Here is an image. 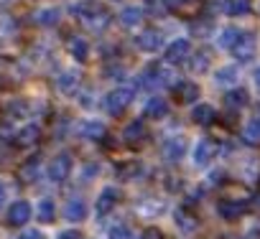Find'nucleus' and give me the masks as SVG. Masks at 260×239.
<instances>
[{
  "instance_id": "obj_37",
  "label": "nucleus",
  "mask_w": 260,
  "mask_h": 239,
  "mask_svg": "<svg viewBox=\"0 0 260 239\" xmlns=\"http://www.w3.org/2000/svg\"><path fill=\"white\" fill-rule=\"evenodd\" d=\"M13 239H44V231H41V229H23V231H18Z\"/></svg>"
},
{
  "instance_id": "obj_20",
  "label": "nucleus",
  "mask_w": 260,
  "mask_h": 239,
  "mask_svg": "<svg viewBox=\"0 0 260 239\" xmlns=\"http://www.w3.org/2000/svg\"><path fill=\"white\" fill-rule=\"evenodd\" d=\"M59 18H61V11L59 8H41V11H36L34 13V23L36 26H56L59 23Z\"/></svg>"
},
{
  "instance_id": "obj_17",
  "label": "nucleus",
  "mask_w": 260,
  "mask_h": 239,
  "mask_svg": "<svg viewBox=\"0 0 260 239\" xmlns=\"http://www.w3.org/2000/svg\"><path fill=\"white\" fill-rule=\"evenodd\" d=\"M67 51H69L77 61H84V59L89 56V44H87V38H82V36H69Z\"/></svg>"
},
{
  "instance_id": "obj_25",
  "label": "nucleus",
  "mask_w": 260,
  "mask_h": 239,
  "mask_svg": "<svg viewBox=\"0 0 260 239\" xmlns=\"http://www.w3.org/2000/svg\"><path fill=\"white\" fill-rule=\"evenodd\" d=\"M146 114H148L151 120H164V117L169 114V104H166L161 97H153V99H148V104H146Z\"/></svg>"
},
{
  "instance_id": "obj_3",
  "label": "nucleus",
  "mask_w": 260,
  "mask_h": 239,
  "mask_svg": "<svg viewBox=\"0 0 260 239\" xmlns=\"http://www.w3.org/2000/svg\"><path fill=\"white\" fill-rule=\"evenodd\" d=\"M136 214L141 216V219H158V216H164L166 214V209H169V201L164 198V196H153V193H146V196H141L138 201H136Z\"/></svg>"
},
{
  "instance_id": "obj_36",
  "label": "nucleus",
  "mask_w": 260,
  "mask_h": 239,
  "mask_svg": "<svg viewBox=\"0 0 260 239\" xmlns=\"http://www.w3.org/2000/svg\"><path fill=\"white\" fill-rule=\"evenodd\" d=\"M107 239H133V231H130V226H127V224H117V226H112V229H110Z\"/></svg>"
},
{
  "instance_id": "obj_39",
  "label": "nucleus",
  "mask_w": 260,
  "mask_h": 239,
  "mask_svg": "<svg viewBox=\"0 0 260 239\" xmlns=\"http://www.w3.org/2000/svg\"><path fill=\"white\" fill-rule=\"evenodd\" d=\"M141 239H164V234L158 231V229H143V234H141Z\"/></svg>"
},
{
  "instance_id": "obj_28",
  "label": "nucleus",
  "mask_w": 260,
  "mask_h": 239,
  "mask_svg": "<svg viewBox=\"0 0 260 239\" xmlns=\"http://www.w3.org/2000/svg\"><path fill=\"white\" fill-rule=\"evenodd\" d=\"M224 104H227V107H232V109H240V107H245V104H247V92H245V89H237V87H232V89L224 94Z\"/></svg>"
},
{
  "instance_id": "obj_12",
  "label": "nucleus",
  "mask_w": 260,
  "mask_h": 239,
  "mask_svg": "<svg viewBox=\"0 0 260 239\" xmlns=\"http://www.w3.org/2000/svg\"><path fill=\"white\" fill-rule=\"evenodd\" d=\"M34 216V209H31V204L28 201H16L11 209H8V224L11 226H23V224H28V219Z\"/></svg>"
},
{
  "instance_id": "obj_15",
  "label": "nucleus",
  "mask_w": 260,
  "mask_h": 239,
  "mask_svg": "<svg viewBox=\"0 0 260 239\" xmlns=\"http://www.w3.org/2000/svg\"><path fill=\"white\" fill-rule=\"evenodd\" d=\"M212 158H214V143H212V140H199V143L194 145V153H191L194 166H197V168H207V166L212 163Z\"/></svg>"
},
{
  "instance_id": "obj_8",
  "label": "nucleus",
  "mask_w": 260,
  "mask_h": 239,
  "mask_svg": "<svg viewBox=\"0 0 260 239\" xmlns=\"http://www.w3.org/2000/svg\"><path fill=\"white\" fill-rule=\"evenodd\" d=\"M117 201H120V191H117L115 186L102 188V191H100V196H97V204H94V214H97L100 219H107V216H110V211L117 206Z\"/></svg>"
},
{
  "instance_id": "obj_43",
  "label": "nucleus",
  "mask_w": 260,
  "mask_h": 239,
  "mask_svg": "<svg viewBox=\"0 0 260 239\" xmlns=\"http://www.w3.org/2000/svg\"><path fill=\"white\" fill-rule=\"evenodd\" d=\"M255 117H257V120H260V107H257V112H255Z\"/></svg>"
},
{
  "instance_id": "obj_4",
  "label": "nucleus",
  "mask_w": 260,
  "mask_h": 239,
  "mask_svg": "<svg viewBox=\"0 0 260 239\" xmlns=\"http://www.w3.org/2000/svg\"><path fill=\"white\" fill-rule=\"evenodd\" d=\"M171 69L169 66H164V64H151V66H146L143 69V74H141V84L146 87V89H161V87H166V84H171Z\"/></svg>"
},
{
  "instance_id": "obj_22",
  "label": "nucleus",
  "mask_w": 260,
  "mask_h": 239,
  "mask_svg": "<svg viewBox=\"0 0 260 239\" xmlns=\"http://www.w3.org/2000/svg\"><path fill=\"white\" fill-rule=\"evenodd\" d=\"M191 120L197 125H209V123H214V107L212 104H197L194 109H191Z\"/></svg>"
},
{
  "instance_id": "obj_32",
  "label": "nucleus",
  "mask_w": 260,
  "mask_h": 239,
  "mask_svg": "<svg viewBox=\"0 0 260 239\" xmlns=\"http://www.w3.org/2000/svg\"><path fill=\"white\" fill-rule=\"evenodd\" d=\"M39 221H44V224H51L54 219H56V206H54V201L51 198H44V201H39Z\"/></svg>"
},
{
  "instance_id": "obj_23",
  "label": "nucleus",
  "mask_w": 260,
  "mask_h": 239,
  "mask_svg": "<svg viewBox=\"0 0 260 239\" xmlns=\"http://www.w3.org/2000/svg\"><path fill=\"white\" fill-rule=\"evenodd\" d=\"M189 69L194 71V74H204L207 69H209V61H212V56L207 54V51H197V54H189Z\"/></svg>"
},
{
  "instance_id": "obj_19",
  "label": "nucleus",
  "mask_w": 260,
  "mask_h": 239,
  "mask_svg": "<svg viewBox=\"0 0 260 239\" xmlns=\"http://www.w3.org/2000/svg\"><path fill=\"white\" fill-rule=\"evenodd\" d=\"M242 211H245V204H242V201H230V198H224V201L217 204V214H219L222 219H237V216H242Z\"/></svg>"
},
{
  "instance_id": "obj_24",
  "label": "nucleus",
  "mask_w": 260,
  "mask_h": 239,
  "mask_svg": "<svg viewBox=\"0 0 260 239\" xmlns=\"http://www.w3.org/2000/svg\"><path fill=\"white\" fill-rule=\"evenodd\" d=\"M237 36H240V28H235V26H224L219 33H217V46L219 49H232L235 46V41H237Z\"/></svg>"
},
{
  "instance_id": "obj_27",
  "label": "nucleus",
  "mask_w": 260,
  "mask_h": 239,
  "mask_svg": "<svg viewBox=\"0 0 260 239\" xmlns=\"http://www.w3.org/2000/svg\"><path fill=\"white\" fill-rule=\"evenodd\" d=\"M141 21H143V11H141L138 6H127V8H122V13H120V23H122V26L133 28V26H138Z\"/></svg>"
},
{
  "instance_id": "obj_26",
  "label": "nucleus",
  "mask_w": 260,
  "mask_h": 239,
  "mask_svg": "<svg viewBox=\"0 0 260 239\" xmlns=\"http://www.w3.org/2000/svg\"><path fill=\"white\" fill-rule=\"evenodd\" d=\"M39 176H41V158H31V161H26L21 166V178L26 183H34Z\"/></svg>"
},
{
  "instance_id": "obj_7",
  "label": "nucleus",
  "mask_w": 260,
  "mask_h": 239,
  "mask_svg": "<svg viewBox=\"0 0 260 239\" xmlns=\"http://www.w3.org/2000/svg\"><path fill=\"white\" fill-rule=\"evenodd\" d=\"M69 173H72V155H69V153H59V155H54V161H51L49 168H46L49 181L61 183V181L69 178Z\"/></svg>"
},
{
  "instance_id": "obj_16",
  "label": "nucleus",
  "mask_w": 260,
  "mask_h": 239,
  "mask_svg": "<svg viewBox=\"0 0 260 239\" xmlns=\"http://www.w3.org/2000/svg\"><path fill=\"white\" fill-rule=\"evenodd\" d=\"M54 87H56V92H61V94H74L77 87H79V74H77V71H61V74L54 79Z\"/></svg>"
},
{
  "instance_id": "obj_31",
  "label": "nucleus",
  "mask_w": 260,
  "mask_h": 239,
  "mask_svg": "<svg viewBox=\"0 0 260 239\" xmlns=\"http://www.w3.org/2000/svg\"><path fill=\"white\" fill-rule=\"evenodd\" d=\"M122 138H125L127 143H143V140H146V128H143V123H130V125L125 128Z\"/></svg>"
},
{
  "instance_id": "obj_14",
  "label": "nucleus",
  "mask_w": 260,
  "mask_h": 239,
  "mask_svg": "<svg viewBox=\"0 0 260 239\" xmlns=\"http://www.w3.org/2000/svg\"><path fill=\"white\" fill-rule=\"evenodd\" d=\"M84 216H87V201L82 196H72L64 204V219L77 224V221H84Z\"/></svg>"
},
{
  "instance_id": "obj_41",
  "label": "nucleus",
  "mask_w": 260,
  "mask_h": 239,
  "mask_svg": "<svg viewBox=\"0 0 260 239\" xmlns=\"http://www.w3.org/2000/svg\"><path fill=\"white\" fill-rule=\"evenodd\" d=\"M6 201H8V188H6V183L0 181V209L6 206Z\"/></svg>"
},
{
  "instance_id": "obj_29",
  "label": "nucleus",
  "mask_w": 260,
  "mask_h": 239,
  "mask_svg": "<svg viewBox=\"0 0 260 239\" xmlns=\"http://www.w3.org/2000/svg\"><path fill=\"white\" fill-rule=\"evenodd\" d=\"M143 171H146V168H143L138 161H130V163L117 166V173H120V178H125V181H133V178L143 176Z\"/></svg>"
},
{
  "instance_id": "obj_11",
  "label": "nucleus",
  "mask_w": 260,
  "mask_h": 239,
  "mask_svg": "<svg viewBox=\"0 0 260 239\" xmlns=\"http://www.w3.org/2000/svg\"><path fill=\"white\" fill-rule=\"evenodd\" d=\"M240 69L235 66V64H227V66H219L217 69V74H214V84L217 87H222V89H232V87H237L240 84Z\"/></svg>"
},
{
  "instance_id": "obj_13",
  "label": "nucleus",
  "mask_w": 260,
  "mask_h": 239,
  "mask_svg": "<svg viewBox=\"0 0 260 239\" xmlns=\"http://www.w3.org/2000/svg\"><path fill=\"white\" fill-rule=\"evenodd\" d=\"M39 135H41V128L36 125V123H23V125H18L16 130H13V140L18 143V145H34L36 140H39Z\"/></svg>"
},
{
  "instance_id": "obj_33",
  "label": "nucleus",
  "mask_w": 260,
  "mask_h": 239,
  "mask_svg": "<svg viewBox=\"0 0 260 239\" xmlns=\"http://www.w3.org/2000/svg\"><path fill=\"white\" fill-rule=\"evenodd\" d=\"M227 16H247L250 13V0H227L222 6Z\"/></svg>"
},
{
  "instance_id": "obj_2",
  "label": "nucleus",
  "mask_w": 260,
  "mask_h": 239,
  "mask_svg": "<svg viewBox=\"0 0 260 239\" xmlns=\"http://www.w3.org/2000/svg\"><path fill=\"white\" fill-rule=\"evenodd\" d=\"M133 97H136V89H133V87H117V89H112V92L102 99V107H105L107 114L117 117V114H122V109H125L130 102H133Z\"/></svg>"
},
{
  "instance_id": "obj_1",
  "label": "nucleus",
  "mask_w": 260,
  "mask_h": 239,
  "mask_svg": "<svg viewBox=\"0 0 260 239\" xmlns=\"http://www.w3.org/2000/svg\"><path fill=\"white\" fill-rule=\"evenodd\" d=\"M72 13L94 33H100L110 26V11L102 3H97V0H84V3L72 6Z\"/></svg>"
},
{
  "instance_id": "obj_18",
  "label": "nucleus",
  "mask_w": 260,
  "mask_h": 239,
  "mask_svg": "<svg viewBox=\"0 0 260 239\" xmlns=\"http://www.w3.org/2000/svg\"><path fill=\"white\" fill-rule=\"evenodd\" d=\"M79 135L87 138V140H102L105 138V125L97 123V120H84L79 125Z\"/></svg>"
},
{
  "instance_id": "obj_35",
  "label": "nucleus",
  "mask_w": 260,
  "mask_h": 239,
  "mask_svg": "<svg viewBox=\"0 0 260 239\" xmlns=\"http://www.w3.org/2000/svg\"><path fill=\"white\" fill-rule=\"evenodd\" d=\"M16 21L11 18V16H0V44L3 41H11L13 36H16Z\"/></svg>"
},
{
  "instance_id": "obj_38",
  "label": "nucleus",
  "mask_w": 260,
  "mask_h": 239,
  "mask_svg": "<svg viewBox=\"0 0 260 239\" xmlns=\"http://www.w3.org/2000/svg\"><path fill=\"white\" fill-rule=\"evenodd\" d=\"M56 239H82V234L77 229H67V231H59Z\"/></svg>"
},
{
  "instance_id": "obj_34",
  "label": "nucleus",
  "mask_w": 260,
  "mask_h": 239,
  "mask_svg": "<svg viewBox=\"0 0 260 239\" xmlns=\"http://www.w3.org/2000/svg\"><path fill=\"white\" fill-rule=\"evenodd\" d=\"M242 138L247 140V143H252V145H257L260 143V120L252 114V120L245 125V130H242Z\"/></svg>"
},
{
  "instance_id": "obj_10",
  "label": "nucleus",
  "mask_w": 260,
  "mask_h": 239,
  "mask_svg": "<svg viewBox=\"0 0 260 239\" xmlns=\"http://www.w3.org/2000/svg\"><path fill=\"white\" fill-rule=\"evenodd\" d=\"M136 46H138L141 51L153 54V51L164 49V36H161V31H156V28H146L143 33L136 36Z\"/></svg>"
},
{
  "instance_id": "obj_6",
  "label": "nucleus",
  "mask_w": 260,
  "mask_h": 239,
  "mask_svg": "<svg viewBox=\"0 0 260 239\" xmlns=\"http://www.w3.org/2000/svg\"><path fill=\"white\" fill-rule=\"evenodd\" d=\"M232 51V56L237 59V61H252L255 59V51H257V44H255V36L252 33H245V31H240V36H237V41H235V46L230 49Z\"/></svg>"
},
{
  "instance_id": "obj_30",
  "label": "nucleus",
  "mask_w": 260,
  "mask_h": 239,
  "mask_svg": "<svg viewBox=\"0 0 260 239\" xmlns=\"http://www.w3.org/2000/svg\"><path fill=\"white\" fill-rule=\"evenodd\" d=\"M176 94H179L181 102H194L199 97V87L194 82H179L176 84Z\"/></svg>"
},
{
  "instance_id": "obj_42",
  "label": "nucleus",
  "mask_w": 260,
  "mask_h": 239,
  "mask_svg": "<svg viewBox=\"0 0 260 239\" xmlns=\"http://www.w3.org/2000/svg\"><path fill=\"white\" fill-rule=\"evenodd\" d=\"M255 87H257V92H260V66H257V71H255Z\"/></svg>"
},
{
  "instance_id": "obj_21",
  "label": "nucleus",
  "mask_w": 260,
  "mask_h": 239,
  "mask_svg": "<svg viewBox=\"0 0 260 239\" xmlns=\"http://www.w3.org/2000/svg\"><path fill=\"white\" fill-rule=\"evenodd\" d=\"M174 221H176V226H179L184 234H191V231H197V226H199L197 216H191V214L184 211V209H179V211L174 214Z\"/></svg>"
},
{
  "instance_id": "obj_5",
  "label": "nucleus",
  "mask_w": 260,
  "mask_h": 239,
  "mask_svg": "<svg viewBox=\"0 0 260 239\" xmlns=\"http://www.w3.org/2000/svg\"><path fill=\"white\" fill-rule=\"evenodd\" d=\"M186 150H189V140H186V135H181V133L169 135V138L164 140V145H161V155H164V161H169V163H179V161L186 155Z\"/></svg>"
},
{
  "instance_id": "obj_40",
  "label": "nucleus",
  "mask_w": 260,
  "mask_h": 239,
  "mask_svg": "<svg viewBox=\"0 0 260 239\" xmlns=\"http://www.w3.org/2000/svg\"><path fill=\"white\" fill-rule=\"evenodd\" d=\"M240 239H260V226H252V229H247Z\"/></svg>"
},
{
  "instance_id": "obj_9",
  "label": "nucleus",
  "mask_w": 260,
  "mask_h": 239,
  "mask_svg": "<svg viewBox=\"0 0 260 239\" xmlns=\"http://www.w3.org/2000/svg\"><path fill=\"white\" fill-rule=\"evenodd\" d=\"M189 54H191V44L186 38H176L166 46L164 59H166V64H184L189 59Z\"/></svg>"
}]
</instances>
